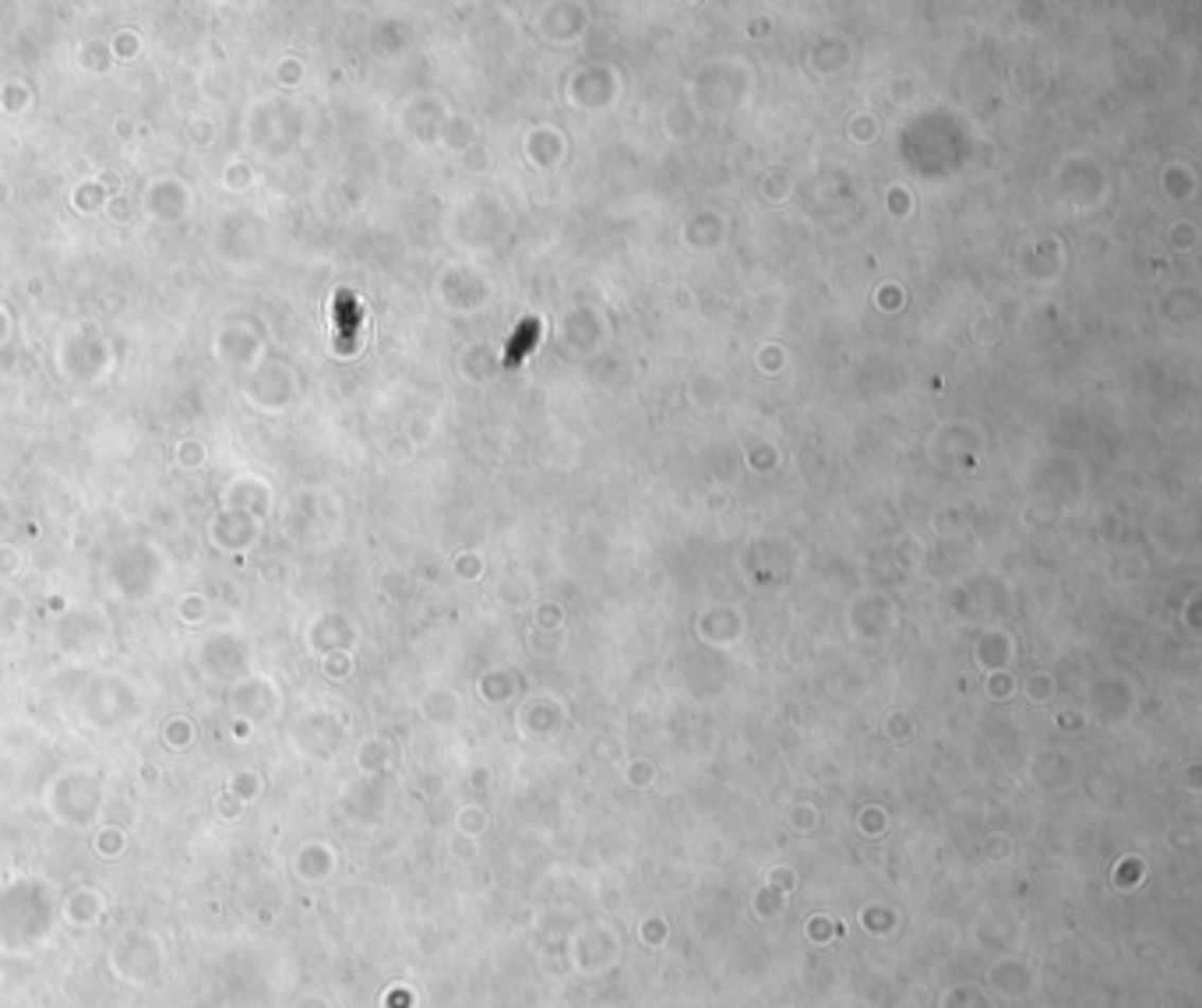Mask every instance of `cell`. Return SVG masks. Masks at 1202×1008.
Here are the masks:
<instances>
[{
	"instance_id": "obj_1",
	"label": "cell",
	"mask_w": 1202,
	"mask_h": 1008,
	"mask_svg": "<svg viewBox=\"0 0 1202 1008\" xmlns=\"http://www.w3.org/2000/svg\"><path fill=\"white\" fill-rule=\"evenodd\" d=\"M533 342H536V321H529V324H523V332L515 335V346L508 350V360H512V364L523 360V350L529 353V346H533Z\"/></svg>"
}]
</instances>
